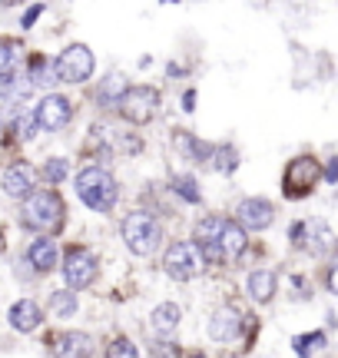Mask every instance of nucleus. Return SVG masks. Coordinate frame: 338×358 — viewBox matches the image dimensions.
I'll return each instance as SVG.
<instances>
[{
    "label": "nucleus",
    "mask_w": 338,
    "mask_h": 358,
    "mask_svg": "<svg viewBox=\"0 0 338 358\" xmlns=\"http://www.w3.org/2000/svg\"><path fill=\"white\" fill-rule=\"evenodd\" d=\"M325 182H338V156L325 166Z\"/></svg>",
    "instance_id": "7c9ffc66"
},
{
    "label": "nucleus",
    "mask_w": 338,
    "mask_h": 358,
    "mask_svg": "<svg viewBox=\"0 0 338 358\" xmlns=\"http://www.w3.org/2000/svg\"><path fill=\"white\" fill-rule=\"evenodd\" d=\"M0 186H3V192L10 199H27L30 192L37 189V169L30 166V163H17V166H10L3 173Z\"/></svg>",
    "instance_id": "9b49d317"
},
{
    "label": "nucleus",
    "mask_w": 338,
    "mask_h": 358,
    "mask_svg": "<svg viewBox=\"0 0 338 358\" xmlns=\"http://www.w3.org/2000/svg\"><path fill=\"white\" fill-rule=\"evenodd\" d=\"M193 106H196V93L193 90H186V96H182V110H186V113H193Z\"/></svg>",
    "instance_id": "2f4dec72"
},
{
    "label": "nucleus",
    "mask_w": 338,
    "mask_h": 358,
    "mask_svg": "<svg viewBox=\"0 0 338 358\" xmlns=\"http://www.w3.org/2000/svg\"><path fill=\"white\" fill-rule=\"evenodd\" d=\"M27 262L37 268V272H50L60 262V252H57V243L53 239H37V243L27 249Z\"/></svg>",
    "instance_id": "2eb2a0df"
},
{
    "label": "nucleus",
    "mask_w": 338,
    "mask_h": 358,
    "mask_svg": "<svg viewBox=\"0 0 338 358\" xmlns=\"http://www.w3.org/2000/svg\"><path fill=\"white\" fill-rule=\"evenodd\" d=\"M40 13H43V7H40V3H34V7L24 13V27H34V20H37Z\"/></svg>",
    "instance_id": "c756f323"
},
{
    "label": "nucleus",
    "mask_w": 338,
    "mask_h": 358,
    "mask_svg": "<svg viewBox=\"0 0 338 358\" xmlns=\"http://www.w3.org/2000/svg\"><path fill=\"white\" fill-rule=\"evenodd\" d=\"M123 243L130 245L136 256H153L163 243V229L149 213H130L123 219Z\"/></svg>",
    "instance_id": "7ed1b4c3"
},
{
    "label": "nucleus",
    "mask_w": 338,
    "mask_h": 358,
    "mask_svg": "<svg viewBox=\"0 0 338 358\" xmlns=\"http://www.w3.org/2000/svg\"><path fill=\"white\" fill-rule=\"evenodd\" d=\"M40 322H43V312L34 299H20V302H13L10 308V325L17 332H34Z\"/></svg>",
    "instance_id": "4468645a"
},
{
    "label": "nucleus",
    "mask_w": 338,
    "mask_h": 358,
    "mask_svg": "<svg viewBox=\"0 0 338 358\" xmlns=\"http://www.w3.org/2000/svg\"><path fill=\"white\" fill-rule=\"evenodd\" d=\"M66 173H70V163H66L64 156H53V159H47V166H43V179H47L50 186L64 182Z\"/></svg>",
    "instance_id": "393cba45"
},
{
    "label": "nucleus",
    "mask_w": 338,
    "mask_h": 358,
    "mask_svg": "<svg viewBox=\"0 0 338 358\" xmlns=\"http://www.w3.org/2000/svg\"><path fill=\"white\" fill-rule=\"evenodd\" d=\"M119 113H123V120H130L136 127H146L159 113V90L126 87V93L119 96Z\"/></svg>",
    "instance_id": "20e7f679"
},
{
    "label": "nucleus",
    "mask_w": 338,
    "mask_h": 358,
    "mask_svg": "<svg viewBox=\"0 0 338 358\" xmlns=\"http://www.w3.org/2000/svg\"><path fill=\"white\" fill-rule=\"evenodd\" d=\"M275 219V209L269 199H246V203L239 206V222L246 226V229L259 232V229H269Z\"/></svg>",
    "instance_id": "ddd939ff"
},
{
    "label": "nucleus",
    "mask_w": 338,
    "mask_h": 358,
    "mask_svg": "<svg viewBox=\"0 0 338 358\" xmlns=\"http://www.w3.org/2000/svg\"><path fill=\"white\" fill-rule=\"evenodd\" d=\"M322 176V169L315 163V156H295L292 163L286 166V176H282V189L292 199H302L315 189V182Z\"/></svg>",
    "instance_id": "39448f33"
},
{
    "label": "nucleus",
    "mask_w": 338,
    "mask_h": 358,
    "mask_svg": "<svg viewBox=\"0 0 338 358\" xmlns=\"http://www.w3.org/2000/svg\"><path fill=\"white\" fill-rule=\"evenodd\" d=\"M57 80L64 83H83L93 77V53L87 43H70L60 57H57Z\"/></svg>",
    "instance_id": "423d86ee"
},
{
    "label": "nucleus",
    "mask_w": 338,
    "mask_h": 358,
    "mask_svg": "<svg viewBox=\"0 0 338 358\" xmlns=\"http://www.w3.org/2000/svg\"><path fill=\"white\" fill-rule=\"evenodd\" d=\"M50 312L57 319H70V315H77V295L73 289H60V292L50 295Z\"/></svg>",
    "instance_id": "4be33fe9"
},
{
    "label": "nucleus",
    "mask_w": 338,
    "mask_h": 358,
    "mask_svg": "<svg viewBox=\"0 0 338 358\" xmlns=\"http://www.w3.org/2000/svg\"><path fill=\"white\" fill-rule=\"evenodd\" d=\"M222 226H226V219L219 216H206L203 222H196V245L203 249L206 259H212V252H216V239H219Z\"/></svg>",
    "instance_id": "dca6fc26"
},
{
    "label": "nucleus",
    "mask_w": 338,
    "mask_h": 358,
    "mask_svg": "<svg viewBox=\"0 0 338 358\" xmlns=\"http://www.w3.org/2000/svg\"><path fill=\"white\" fill-rule=\"evenodd\" d=\"M0 3H7V7H10V3H17V0H0Z\"/></svg>",
    "instance_id": "72a5a7b5"
},
{
    "label": "nucleus",
    "mask_w": 338,
    "mask_h": 358,
    "mask_svg": "<svg viewBox=\"0 0 338 358\" xmlns=\"http://www.w3.org/2000/svg\"><path fill=\"white\" fill-rule=\"evenodd\" d=\"M53 80H57V66H50V64H43V60H34V77H30V83L34 87H50Z\"/></svg>",
    "instance_id": "a878e982"
},
{
    "label": "nucleus",
    "mask_w": 338,
    "mask_h": 358,
    "mask_svg": "<svg viewBox=\"0 0 338 358\" xmlns=\"http://www.w3.org/2000/svg\"><path fill=\"white\" fill-rule=\"evenodd\" d=\"M53 348H57V355H87L93 345L87 332H70V335H60Z\"/></svg>",
    "instance_id": "aec40b11"
},
{
    "label": "nucleus",
    "mask_w": 338,
    "mask_h": 358,
    "mask_svg": "<svg viewBox=\"0 0 338 358\" xmlns=\"http://www.w3.org/2000/svg\"><path fill=\"white\" fill-rule=\"evenodd\" d=\"M106 355H113V358H123V355H136V345H130V338H117L113 345L106 348Z\"/></svg>",
    "instance_id": "cd10ccee"
},
{
    "label": "nucleus",
    "mask_w": 338,
    "mask_h": 358,
    "mask_svg": "<svg viewBox=\"0 0 338 358\" xmlns=\"http://www.w3.org/2000/svg\"><path fill=\"white\" fill-rule=\"evenodd\" d=\"M209 163H212V169H219V173H233V169L239 166V156H235L233 146H216Z\"/></svg>",
    "instance_id": "5701e85b"
},
{
    "label": "nucleus",
    "mask_w": 338,
    "mask_h": 358,
    "mask_svg": "<svg viewBox=\"0 0 338 358\" xmlns=\"http://www.w3.org/2000/svg\"><path fill=\"white\" fill-rule=\"evenodd\" d=\"M239 325H242V312L233 306H226V308H216L212 312V319H209V338L212 342H233L235 335H239Z\"/></svg>",
    "instance_id": "f8f14e48"
},
{
    "label": "nucleus",
    "mask_w": 338,
    "mask_h": 358,
    "mask_svg": "<svg viewBox=\"0 0 338 358\" xmlns=\"http://www.w3.org/2000/svg\"><path fill=\"white\" fill-rule=\"evenodd\" d=\"M305 232H309L305 245L312 249L315 256H322V252H328V249H332V229H328L325 219H312V222H305Z\"/></svg>",
    "instance_id": "f3484780"
},
{
    "label": "nucleus",
    "mask_w": 338,
    "mask_h": 358,
    "mask_svg": "<svg viewBox=\"0 0 338 358\" xmlns=\"http://www.w3.org/2000/svg\"><path fill=\"white\" fill-rule=\"evenodd\" d=\"M179 319H182V312H179V306H172V302H163V306L153 308V329L163 335H169L172 329H179Z\"/></svg>",
    "instance_id": "a211bd4d"
},
{
    "label": "nucleus",
    "mask_w": 338,
    "mask_h": 358,
    "mask_svg": "<svg viewBox=\"0 0 338 358\" xmlns=\"http://www.w3.org/2000/svg\"><path fill=\"white\" fill-rule=\"evenodd\" d=\"M242 252H246V226L242 222H226L219 239H216L212 262H235Z\"/></svg>",
    "instance_id": "9d476101"
},
{
    "label": "nucleus",
    "mask_w": 338,
    "mask_h": 358,
    "mask_svg": "<svg viewBox=\"0 0 338 358\" xmlns=\"http://www.w3.org/2000/svg\"><path fill=\"white\" fill-rule=\"evenodd\" d=\"M64 275H66V285H70L73 292L93 285V279H96V259H93V252H87V249H70V256H66V262H64Z\"/></svg>",
    "instance_id": "1a4fd4ad"
},
{
    "label": "nucleus",
    "mask_w": 338,
    "mask_h": 358,
    "mask_svg": "<svg viewBox=\"0 0 338 358\" xmlns=\"http://www.w3.org/2000/svg\"><path fill=\"white\" fill-rule=\"evenodd\" d=\"M123 93H126V80L119 77V73H110V77L100 83V90H96V100L103 103V106H113V103H119Z\"/></svg>",
    "instance_id": "412c9836"
},
{
    "label": "nucleus",
    "mask_w": 338,
    "mask_h": 358,
    "mask_svg": "<svg viewBox=\"0 0 338 358\" xmlns=\"http://www.w3.org/2000/svg\"><path fill=\"white\" fill-rule=\"evenodd\" d=\"M37 127L47 129V133H60V129L73 120V103L66 100V96H57V93H50V96H43V100L37 103Z\"/></svg>",
    "instance_id": "6e6552de"
},
{
    "label": "nucleus",
    "mask_w": 338,
    "mask_h": 358,
    "mask_svg": "<svg viewBox=\"0 0 338 358\" xmlns=\"http://www.w3.org/2000/svg\"><path fill=\"white\" fill-rule=\"evenodd\" d=\"M172 189L179 192L186 203H199V199H203V192H199V186H196L193 176H179L176 182H172Z\"/></svg>",
    "instance_id": "bb28decb"
},
{
    "label": "nucleus",
    "mask_w": 338,
    "mask_h": 358,
    "mask_svg": "<svg viewBox=\"0 0 338 358\" xmlns=\"http://www.w3.org/2000/svg\"><path fill=\"white\" fill-rule=\"evenodd\" d=\"M249 295H252L256 302H269V299L275 295V275L272 272H265V268L252 272V275H249Z\"/></svg>",
    "instance_id": "6ab92c4d"
},
{
    "label": "nucleus",
    "mask_w": 338,
    "mask_h": 358,
    "mask_svg": "<svg viewBox=\"0 0 338 358\" xmlns=\"http://www.w3.org/2000/svg\"><path fill=\"white\" fill-rule=\"evenodd\" d=\"M77 192H80V199L90 206L93 213H106V209H113V203H117V196H119L117 179L110 176L106 169H100V166L80 169Z\"/></svg>",
    "instance_id": "f257e3e1"
},
{
    "label": "nucleus",
    "mask_w": 338,
    "mask_h": 358,
    "mask_svg": "<svg viewBox=\"0 0 338 358\" xmlns=\"http://www.w3.org/2000/svg\"><path fill=\"white\" fill-rule=\"evenodd\" d=\"M24 226L37 232H57L64 226V199L57 192H30L24 206Z\"/></svg>",
    "instance_id": "f03ea898"
},
{
    "label": "nucleus",
    "mask_w": 338,
    "mask_h": 358,
    "mask_svg": "<svg viewBox=\"0 0 338 358\" xmlns=\"http://www.w3.org/2000/svg\"><path fill=\"white\" fill-rule=\"evenodd\" d=\"M166 272L172 275V279H196L199 272H203V266H206V256H203V249L196 243H176V245H169V252H166Z\"/></svg>",
    "instance_id": "0eeeda50"
},
{
    "label": "nucleus",
    "mask_w": 338,
    "mask_h": 358,
    "mask_svg": "<svg viewBox=\"0 0 338 358\" xmlns=\"http://www.w3.org/2000/svg\"><path fill=\"white\" fill-rule=\"evenodd\" d=\"M13 60H17V50L10 43H0V70H13Z\"/></svg>",
    "instance_id": "c85d7f7f"
},
{
    "label": "nucleus",
    "mask_w": 338,
    "mask_h": 358,
    "mask_svg": "<svg viewBox=\"0 0 338 358\" xmlns=\"http://www.w3.org/2000/svg\"><path fill=\"white\" fill-rule=\"evenodd\" d=\"M292 348L299 352V355H312V352H322L325 348V332H309V335H299Z\"/></svg>",
    "instance_id": "b1692460"
},
{
    "label": "nucleus",
    "mask_w": 338,
    "mask_h": 358,
    "mask_svg": "<svg viewBox=\"0 0 338 358\" xmlns=\"http://www.w3.org/2000/svg\"><path fill=\"white\" fill-rule=\"evenodd\" d=\"M328 289L338 292V266H332V272H328Z\"/></svg>",
    "instance_id": "473e14b6"
}]
</instances>
